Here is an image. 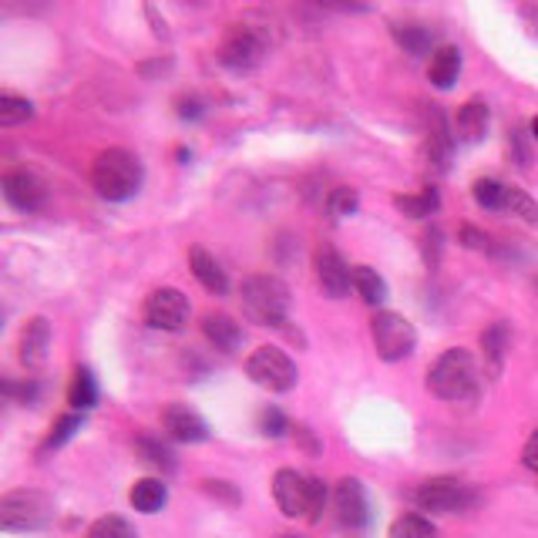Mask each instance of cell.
<instances>
[{
  "mask_svg": "<svg viewBox=\"0 0 538 538\" xmlns=\"http://www.w3.org/2000/svg\"><path fill=\"white\" fill-rule=\"evenodd\" d=\"M88 538H138V532L132 522H125V518L105 515L88 528Z\"/></svg>",
  "mask_w": 538,
  "mask_h": 538,
  "instance_id": "cell-34",
  "label": "cell"
},
{
  "mask_svg": "<svg viewBox=\"0 0 538 538\" xmlns=\"http://www.w3.org/2000/svg\"><path fill=\"white\" fill-rule=\"evenodd\" d=\"M142 179H145L142 162L128 148H105L95 159V165H91V185L108 202H128L132 196H138Z\"/></svg>",
  "mask_w": 538,
  "mask_h": 538,
  "instance_id": "cell-1",
  "label": "cell"
},
{
  "mask_svg": "<svg viewBox=\"0 0 538 538\" xmlns=\"http://www.w3.org/2000/svg\"><path fill=\"white\" fill-rule=\"evenodd\" d=\"M327 498H330L327 485L310 475V498H306V518H310V522H320L323 508H327Z\"/></svg>",
  "mask_w": 538,
  "mask_h": 538,
  "instance_id": "cell-38",
  "label": "cell"
},
{
  "mask_svg": "<svg viewBox=\"0 0 538 538\" xmlns=\"http://www.w3.org/2000/svg\"><path fill=\"white\" fill-rule=\"evenodd\" d=\"M522 461H525V468H528V471H535V475H538V431L532 434V438L525 441V448H522Z\"/></svg>",
  "mask_w": 538,
  "mask_h": 538,
  "instance_id": "cell-43",
  "label": "cell"
},
{
  "mask_svg": "<svg viewBox=\"0 0 538 538\" xmlns=\"http://www.w3.org/2000/svg\"><path fill=\"white\" fill-rule=\"evenodd\" d=\"M68 404L74 407V411H91V407L98 404V384L95 377H91L88 367H78L71 377V387H68Z\"/></svg>",
  "mask_w": 538,
  "mask_h": 538,
  "instance_id": "cell-23",
  "label": "cell"
},
{
  "mask_svg": "<svg viewBox=\"0 0 538 538\" xmlns=\"http://www.w3.org/2000/svg\"><path fill=\"white\" fill-rule=\"evenodd\" d=\"M138 454H142L148 465H155V468H162V471H172L175 468V454L165 448L159 438H148V434H142V438H138Z\"/></svg>",
  "mask_w": 538,
  "mask_h": 538,
  "instance_id": "cell-33",
  "label": "cell"
},
{
  "mask_svg": "<svg viewBox=\"0 0 538 538\" xmlns=\"http://www.w3.org/2000/svg\"><path fill=\"white\" fill-rule=\"evenodd\" d=\"M505 212H512V216H518V219H525L528 226H538V202L528 196V192L515 189V185H508Z\"/></svg>",
  "mask_w": 538,
  "mask_h": 538,
  "instance_id": "cell-32",
  "label": "cell"
},
{
  "mask_svg": "<svg viewBox=\"0 0 538 538\" xmlns=\"http://www.w3.org/2000/svg\"><path fill=\"white\" fill-rule=\"evenodd\" d=\"M424 152H428V165H434L438 172H448L451 152H454V135L448 122H444L441 111H431V128H428V142H424Z\"/></svg>",
  "mask_w": 538,
  "mask_h": 538,
  "instance_id": "cell-19",
  "label": "cell"
},
{
  "mask_svg": "<svg viewBox=\"0 0 538 538\" xmlns=\"http://www.w3.org/2000/svg\"><path fill=\"white\" fill-rule=\"evenodd\" d=\"M162 428L169 434L172 441H182V444H199V441H209V424L185 404H169L162 411Z\"/></svg>",
  "mask_w": 538,
  "mask_h": 538,
  "instance_id": "cell-14",
  "label": "cell"
},
{
  "mask_svg": "<svg viewBox=\"0 0 538 538\" xmlns=\"http://www.w3.org/2000/svg\"><path fill=\"white\" fill-rule=\"evenodd\" d=\"M263 54H266V37L259 31H253V27H246V24H233L219 44V61L236 74H246V71L259 68Z\"/></svg>",
  "mask_w": 538,
  "mask_h": 538,
  "instance_id": "cell-8",
  "label": "cell"
},
{
  "mask_svg": "<svg viewBox=\"0 0 538 538\" xmlns=\"http://www.w3.org/2000/svg\"><path fill=\"white\" fill-rule=\"evenodd\" d=\"M202 491H206L209 498H216V502L236 508L239 502H243V495H239V488L233 485V481H222V478H206L202 481Z\"/></svg>",
  "mask_w": 538,
  "mask_h": 538,
  "instance_id": "cell-36",
  "label": "cell"
},
{
  "mask_svg": "<svg viewBox=\"0 0 538 538\" xmlns=\"http://www.w3.org/2000/svg\"><path fill=\"white\" fill-rule=\"evenodd\" d=\"M391 34L407 54H414V58L431 51V31L424 24H391Z\"/></svg>",
  "mask_w": 538,
  "mask_h": 538,
  "instance_id": "cell-26",
  "label": "cell"
},
{
  "mask_svg": "<svg viewBox=\"0 0 538 538\" xmlns=\"http://www.w3.org/2000/svg\"><path fill=\"white\" fill-rule=\"evenodd\" d=\"M34 118V105L27 98H17V95H0V125L4 128H14V125H24Z\"/></svg>",
  "mask_w": 538,
  "mask_h": 538,
  "instance_id": "cell-29",
  "label": "cell"
},
{
  "mask_svg": "<svg viewBox=\"0 0 538 538\" xmlns=\"http://www.w3.org/2000/svg\"><path fill=\"white\" fill-rule=\"evenodd\" d=\"M81 424H85V417H81V414H64L61 421L51 428L48 438H44V444H41V458H44V454H48V451H58L64 441H71L74 434L81 431Z\"/></svg>",
  "mask_w": 538,
  "mask_h": 538,
  "instance_id": "cell-30",
  "label": "cell"
},
{
  "mask_svg": "<svg viewBox=\"0 0 538 538\" xmlns=\"http://www.w3.org/2000/svg\"><path fill=\"white\" fill-rule=\"evenodd\" d=\"M293 438L300 441V448H303L306 454H313V458H317V454L323 451V444L317 441V434L306 428V424H296V428H293Z\"/></svg>",
  "mask_w": 538,
  "mask_h": 538,
  "instance_id": "cell-41",
  "label": "cell"
},
{
  "mask_svg": "<svg viewBox=\"0 0 538 538\" xmlns=\"http://www.w3.org/2000/svg\"><path fill=\"white\" fill-rule=\"evenodd\" d=\"M280 538H303V535H280Z\"/></svg>",
  "mask_w": 538,
  "mask_h": 538,
  "instance_id": "cell-47",
  "label": "cell"
},
{
  "mask_svg": "<svg viewBox=\"0 0 538 538\" xmlns=\"http://www.w3.org/2000/svg\"><path fill=\"white\" fill-rule=\"evenodd\" d=\"M532 138H535V142H538V115L532 118Z\"/></svg>",
  "mask_w": 538,
  "mask_h": 538,
  "instance_id": "cell-46",
  "label": "cell"
},
{
  "mask_svg": "<svg viewBox=\"0 0 538 538\" xmlns=\"http://www.w3.org/2000/svg\"><path fill=\"white\" fill-rule=\"evenodd\" d=\"M313 269H317V283L320 290L330 296V300H343L354 286V269L340 259V253L333 246H320L313 253Z\"/></svg>",
  "mask_w": 538,
  "mask_h": 538,
  "instance_id": "cell-10",
  "label": "cell"
},
{
  "mask_svg": "<svg viewBox=\"0 0 538 538\" xmlns=\"http://www.w3.org/2000/svg\"><path fill=\"white\" fill-rule=\"evenodd\" d=\"M461 74V48H454V44H444L431 54V64H428V78L434 88L448 91L454 88V81H458Z\"/></svg>",
  "mask_w": 538,
  "mask_h": 538,
  "instance_id": "cell-21",
  "label": "cell"
},
{
  "mask_svg": "<svg viewBox=\"0 0 538 538\" xmlns=\"http://www.w3.org/2000/svg\"><path fill=\"white\" fill-rule=\"evenodd\" d=\"M438 206H441V196H438L434 185L414 192V196H394V209L404 212V216H411V219H428Z\"/></svg>",
  "mask_w": 538,
  "mask_h": 538,
  "instance_id": "cell-24",
  "label": "cell"
},
{
  "mask_svg": "<svg viewBox=\"0 0 538 538\" xmlns=\"http://www.w3.org/2000/svg\"><path fill=\"white\" fill-rule=\"evenodd\" d=\"M333 508H337L340 525L347 528H364L367 525V491L360 485V478H340L333 488Z\"/></svg>",
  "mask_w": 538,
  "mask_h": 538,
  "instance_id": "cell-13",
  "label": "cell"
},
{
  "mask_svg": "<svg viewBox=\"0 0 538 538\" xmlns=\"http://www.w3.org/2000/svg\"><path fill=\"white\" fill-rule=\"evenodd\" d=\"M128 502H132L135 512L155 515V512H162L165 502H169V488H165L159 478H138L132 491H128Z\"/></svg>",
  "mask_w": 538,
  "mask_h": 538,
  "instance_id": "cell-22",
  "label": "cell"
},
{
  "mask_svg": "<svg viewBox=\"0 0 538 538\" xmlns=\"http://www.w3.org/2000/svg\"><path fill=\"white\" fill-rule=\"evenodd\" d=\"M411 498L421 512L454 515V512H465V508L475 502V491H471V485H465L461 478H428L414 488Z\"/></svg>",
  "mask_w": 538,
  "mask_h": 538,
  "instance_id": "cell-6",
  "label": "cell"
},
{
  "mask_svg": "<svg viewBox=\"0 0 538 538\" xmlns=\"http://www.w3.org/2000/svg\"><path fill=\"white\" fill-rule=\"evenodd\" d=\"M438 535V528H434L431 518L424 515H401L391 522V532L387 538H434Z\"/></svg>",
  "mask_w": 538,
  "mask_h": 538,
  "instance_id": "cell-27",
  "label": "cell"
},
{
  "mask_svg": "<svg viewBox=\"0 0 538 538\" xmlns=\"http://www.w3.org/2000/svg\"><path fill=\"white\" fill-rule=\"evenodd\" d=\"M508 343H512V333H508V323L495 320L491 327L481 333V360H485V377H502L505 357H508Z\"/></svg>",
  "mask_w": 538,
  "mask_h": 538,
  "instance_id": "cell-17",
  "label": "cell"
},
{
  "mask_svg": "<svg viewBox=\"0 0 538 538\" xmlns=\"http://www.w3.org/2000/svg\"><path fill=\"white\" fill-rule=\"evenodd\" d=\"M259 431H263L266 438H283V434L293 431V428L283 417L280 407H263V411H259Z\"/></svg>",
  "mask_w": 538,
  "mask_h": 538,
  "instance_id": "cell-37",
  "label": "cell"
},
{
  "mask_svg": "<svg viewBox=\"0 0 538 538\" xmlns=\"http://www.w3.org/2000/svg\"><path fill=\"white\" fill-rule=\"evenodd\" d=\"M370 340H374V350H377L380 360L397 364V360H407L414 354L417 330H414V323L404 317V313L377 310V317L370 320Z\"/></svg>",
  "mask_w": 538,
  "mask_h": 538,
  "instance_id": "cell-5",
  "label": "cell"
},
{
  "mask_svg": "<svg viewBox=\"0 0 538 538\" xmlns=\"http://www.w3.org/2000/svg\"><path fill=\"white\" fill-rule=\"evenodd\" d=\"M189 296L182 290H175V286H159V290H152L145 296V323L152 330H165V333H175L182 330L185 323H189Z\"/></svg>",
  "mask_w": 538,
  "mask_h": 538,
  "instance_id": "cell-9",
  "label": "cell"
},
{
  "mask_svg": "<svg viewBox=\"0 0 538 538\" xmlns=\"http://www.w3.org/2000/svg\"><path fill=\"white\" fill-rule=\"evenodd\" d=\"M475 192V202L481 209H495V212H505V196H508V185L498 182V179H478L471 185Z\"/></svg>",
  "mask_w": 538,
  "mask_h": 538,
  "instance_id": "cell-28",
  "label": "cell"
},
{
  "mask_svg": "<svg viewBox=\"0 0 538 538\" xmlns=\"http://www.w3.org/2000/svg\"><path fill=\"white\" fill-rule=\"evenodd\" d=\"M508 145H512V155H515V162H518V165H522V169H525V165L532 162V155L525 152V145H522V132H512V142H508Z\"/></svg>",
  "mask_w": 538,
  "mask_h": 538,
  "instance_id": "cell-44",
  "label": "cell"
},
{
  "mask_svg": "<svg viewBox=\"0 0 538 538\" xmlns=\"http://www.w3.org/2000/svg\"><path fill=\"white\" fill-rule=\"evenodd\" d=\"M202 111H206V105H202L199 98H179V118H182V122H196V118H202Z\"/></svg>",
  "mask_w": 538,
  "mask_h": 538,
  "instance_id": "cell-42",
  "label": "cell"
},
{
  "mask_svg": "<svg viewBox=\"0 0 538 538\" xmlns=\"http://www.w3.org/2000/svg\"><path fill=\"white\" fill-rule=\"evenodd\" d=\"M354 290H357L360 300L370 303V306H380L387 300L384 276H380L377 269H370V266H354Z\"/></svg>",
  "mask_w": 538,
  "mask_h": 538,
  "instance_id": "cell-25",
  "label": "cell"
},
{
  "mask_svg": "<svg viewBox=\"0 0 538 538\" xmlns=\"http://www.w3.org/2000/svg\"><path fill=\"white\" fill-rule=\"evenodd\" d=\"M522 17L528 21V27L535 31V37H538V7L535 4H528V7H522Z\"/></svg>",
  "mask_w": 538,
  "mask_h": 538,
  "instance_id": "cell-45",
  "label": "cell"
},
{
  "mask_svg": "<svg viewBox=\"0 0 538 538\" xmlns=\"http://www.w3.org/2000/svg\"><path fill=\"white\" fill-rule=\"evenodd\" d=\"M0 391H4L7 401H14V404H37V394H41V387H37V380H0Z\"/></svg>",
  "mask_w": 538,
  "mask_h": 538,
  "instance_id": "cell-35",
  "label": "cell"
},
{
  "mask_svg": "<svg viewBox=\"0 0 538 538\" xmlns=\"http://www.w3.org/2000/svg\"><path fill=\"white\" fill-rule=\"evenodd\" d=\"M239 300H243L246 317L259 323V327H283L290 323V286H286L280 276L269 273H253L246 276L243 286H239Z\"/></svg>",
  "mask_w": 538,
  "mask_h": 538,
  "instance_id": "cell-2",
  "label": "cell"
},
{
  "mask_svg": "<svg viewBox=\"0 0 538 538\" xmlns=\"http://www.w3.org/2000/svg\"><path fill=\"white\" fill-rule=\"evenodd\" d=\"M441 246H444L441 229L431 226L428 233L421 236V253H424V263H428V269H438V263H441Z\"/></svg>",
  "mask_w": 538,
  "mask_h": 538,
  "instance_id": "cell-39",
  "label": "cell"
},
{
  "mask_svg": "<svg viewBox=\"0 0 538 538\" xmlns=\"http://www.w3.org/2000/svg\"><path fill=\"white\" fill-rule=\"evenodd\" d=\"M357 209H360L357 189H350V185H340V189L330 192V199H327L330 219H350V216H357Z\"/></svg>",
  "mask_w": 538,
  "mask_h": 538,
  "instance_id": "cell-31",
  "label": "cell"
},
{
  "mask_svg": "<svg viewBox=\"0 0 538 538\" xmlns=\"http://www.w3.org/2000/svg\"><path fill=\"white\" fill-rule=\"evenodd\" d=\"M488 122H491V111L481 98H471L458 108V118H454V138L461 142H481L488 135Z\"/></svg>",
  "mask_w": 538,
  "mask_h": 538,
  "instance_id": "cell-18",
  "label": "cell"
},
{
  "mask_svg": "<svg viewBox=\"0 0 538 538\" xmlns=\"http://www.w3.org/2000/svg\"><path fill=\"white\" fill-rule=\"evenodd\" d=\"M0 185H4V199L11 202L17 212H37V209H44V202H48V189H44V182L27 169L7 172Z\"/></svg>",
  "mask_w": 538,
  "mask_h": 538,
  "instance_id": "cell-12",
  "label": "cell"
},
{
  "mask_svg": "<svg viewBox=\"0 0 538 538\" xmlns=\"http://www.w3.org/2000/svg\"><path fill=\"white\" fill-rule=\"evenodd\" d=\"M273 498L286 518H306V498H310V475L296 468H280L273 475Z\"/></svg>",
  "mask_w": 538,
  "mask_h": 538,
  "instance_id": "cell-11",
  "label": "cell"
},
{
  "mask_svg": "<svg viewBox=\"0 0 538 538\" xmlns=\"http://www.w3.org/2000/svg\"><path fill=\"white\" fill-rule=\"evenodd\" d=\"M428 391L441 401H471L478 397V364L465 347H451L428 370Z\"/></svg>",
  "mask_w": 538,
  "mask_h": 538,
  "instance_id": "cell-3",
  "label": "cell"
},
{
  "mask_svg": "<svg viewBox=\"0 0 538 538\" xmlns=\"http://www.w3.org/2000/svg\"><path fill=\"white\" fill-rule=\"evenodd\" d=\"M54 508L51 498L41 495V491L21 488V491H7L0 498V528L4 532H37L51 522Z\"/></svg>",
  "mask_w": 538,
  "mask_h": 538,
  "instance_id": "cell-4",
  "label": "cell"
},
{
  "mask_svg": "<svg viewBox=\"0 0 538 538\" xmlns=\"http://www.w3.org/2000/svg\"><path fill=\"white\" fill-rule=\"evenodd\" d=\"M246 374L253 384L266 387V391H273V394L293 391L296 380H300L296 364L283 354L280 347H256L246 360Z\"/></svg>",
  "mask_w": 538,
  "mask_h": 538,
  "instance_id": "cell-7",
  "label": "cell"
},
{
  "mask_svg": "<svg viewBox=\"0 0 538 538\" xmlns=\"http://www.w3.org/2000/svg\"><path fill=\"white\" fill-rule=\"evenodd\" d=\"M189 269H192V276L206 286L209 293H216V296H222L229 290V280H226V269H222L219 263H216V256L212 253H206V249H192L189 253Z\"/></svg>",
  "mask_w": 538,
  "mask_h": 538,
  "instance_id": "cell-20",
  "label": "cell"
},
{
  "mask_svg": "<svg viewBox=\"0 0 538 538\" xmlns=\"http://www.w3.org/2000/svg\"><path fill=\"white\" fill-rule=\"evenodd\" d=\"M461 243H465L468 249H478V253H491V236L481 233V229H475V226L461 229Z\"/></svg>",
  "mask_w": 538,
  "mask_h": 538,
  "instance_id": "cell-40",
  "label": "cell"
},
{
  "mask_svg": "<svg viewBox=\"0 0 538 538\" xmlns=\"http://www.w3.org/2000/svg\"><path fill=\"white\" fill-rule=\"evenodd\" d=\"M48 350H51V323L44 317H34L24 323L21 340H17V357L27 370H41L48 364Z\"/></svg>",
  "mask_w": 538,
  "mask_h": 538,
  "instance_id": "cell-15",
  "label": "cell"
},
{
  "mask_svg": "<svg viewBox=\"0 0 538 538\" xmlns=\"http://www.w3.org/2000/svg\"><path fill=\"white\" fill-rule=\"evenodd\" d=\"M202 333H206V340L216 350H222V354H236L246 340L243 323H236V317H229V313H206L202 317Z\"/></svg>",
  "mask_w": 538,
  "mask_h": 538,
  "instance_id": "cell-16",
  "label": "cell"
}]
</instances>
